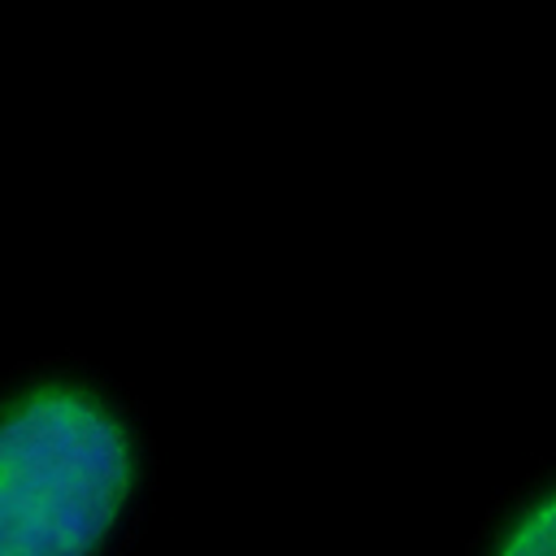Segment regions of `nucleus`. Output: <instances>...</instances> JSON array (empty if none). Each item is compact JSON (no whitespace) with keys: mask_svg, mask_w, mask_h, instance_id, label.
Wrapping results in <instances>:
<instances>
[{"mask_svg":"<svg viewBox=\"0 0 556 556\" xmlns=\"http://www.w3.org/2000/svg\"><path fill=\"white\" fill-rule=\"evenodd\" d=\"M135 482L126 426L74 382L26 387L0 430V556H96Z\"/></svg>","mask_w":556,"mask_h":556,"instance_id":"obj_1","label":"nucleus"},{"mask_svg":"<svg viewBox=\"0 0 556 556\" xmlns=\"http://www.w3.org/2000/svg\"><path fill=\"white\" fill-rule=\"evenodd\" d=\"M495 556H556V486L508 521L495 543Z\"/></svg>","mask_w":556,"mask_h":556,"instance_id":"obj_2","label":"nucleus"}]
</instances>
